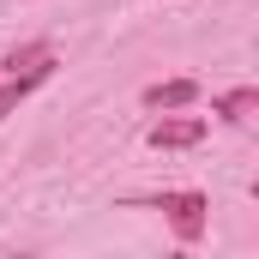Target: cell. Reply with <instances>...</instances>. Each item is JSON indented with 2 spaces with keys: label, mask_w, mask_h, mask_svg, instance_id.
<instances>
[{
  "label": "cell",
  "mask_w": 259,
  "mask_h": 259,
  "mask_svg": "<svg viewBox=\"0 0 259 259\" xmlns=\"http://www.w3.org/2000/svg\"><path fill=\"white\" fill-rule=\"evenodd\" d=\"M6 66H12V72H6V84H0V121H6L36 84H49V72H55V49H49V42H30V49H18Z\"/></svg>",
  "instance_id": "obj_1"
},
{
  "label": "cell",
  "mask_w": 259,
  "mask_h": 259,
  "mask_svg": "<svg viewBox=\"0 0 259 259\" xmlns=\"http://www.w3.org/2000/svg\"><path fill=\"white\" fill-rule=\"evenodd\" d=\"M151 205L175 223V235H181V241H199V235H205V211H211L205 193H157Z\"/></svg>",
  "instance_id": "obj_2"
},
{
  "label": "cell",
  "mask_w": 259,
  "mask_h": 259,
  "mask_svg": "<svg viewBox=\"0 0 259 259\" xmlns=\"http://www.w3.org/2000/svg\"><path fill=\"white\" fill-rule=\"evenodd\" d=\"M145 139H151L157 151H187V145H199V139H205V121H157Z\"/></svg>",
  "instance_id": "obj_3"
},
{
  "label": "cell",
  "mask_w": 259,
  "mask_h": 259,
  "mask_svg": "<svg viewBox=\"0 0 259 259\" xmlns=\"http://www.w3.org/2000/svg\"><path fill=\"white\" fill-rule=\"evenodd\" d=\"M193 97H199L193 78H169V84H151L145 91V109H187Z\"/></svg>",
  "instance_id": "obj_4"
},
{
  "label": "cell",
  "mask_w": 259,
  "mask_h": 259,
  "mask_svg": "<svg viewBox=\"0 0 259 259\" xmlns=\"http://www.w3.org/2000/svg\"><path fill=\"white\" fill-rule=\"evenodd\" d=\"M253 109H259V91H253V84H241V91H229V97L217 103V115H223V121H235V127H247V121H253Z\"/></svg>",
  "instance_id": "obj_5"
},
{
  "label": "cell",
  "mask_w": 259,
  "mask_h": 259,
  "mask_svg": "<svg viewBox=\"0 0 259 259\" xmlns=\"http://www.w3.org/2000/svg\"><path fill=\"white\" fill-rule=\"evenodd\" d=\"M169 259H187V253H169Z\"/></svg>",
  "instance_id": "obj_6"
}]
</instances>
